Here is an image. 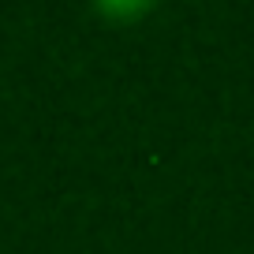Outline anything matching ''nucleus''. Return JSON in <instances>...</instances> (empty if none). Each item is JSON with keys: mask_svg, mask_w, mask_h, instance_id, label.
<instances>
[{"mask_svg": "<svg viewBox=\"0 0 254 254\" xmlns=\"http://www.w3.org/2000/svg\"><path fill=\"white\" fill-rule=\"evenodd\" d=\"M97 15L112 19V23H135V19H146L153 11L150 0H97L94 4Z\"/></svg>", "mask_w": 254, "mask_h": 254, "instance_id": "obj_1", "label": "nucleus"}]
</instances>
